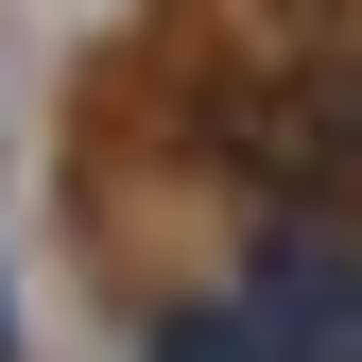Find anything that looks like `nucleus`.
<instances>
[{"label":"nucleus","instance_id":"1","mask_svg":"<svg viewBox=\"0 0 362 362\" xmlns=\"http://www.w3.org/2000/svg\"><path fill=\"white\" fill-rule=\"evenodd\" d=\"M242 310H276L310 362H362V224H328V207H259Z\"/></svg>","mask_w":362,"mask_h":362},{"label":"nucleus","instance_id":"3","mask_svg":"<svg viewBox=\"0 0 362 362\" xmlns=\"http://www.w3.org/2000/svg\"><path fill=\"white\" fill-rule=\"evenodd\" d=\"M293 86H310V104H328V121H362V35H328V52H310Z\"/></svg>","mask_w":362,"mask_h":362},{"label":"nucleus","instance_id":"2","mask_svg":"<svg viewBox=\"0 0 362 362\" xmlns=\"http://www.w3.org/2000/svg\"><path fill=\"white\" fill-rule=\"evenodd\" d=\"M139 362H310L276 310H242V293H190V310H156V345Z\"/></svg>","mask_w":362,"mask_h":362}]
</instances>
